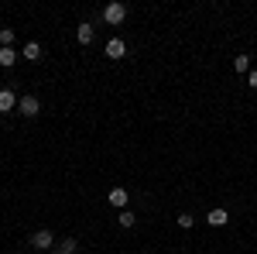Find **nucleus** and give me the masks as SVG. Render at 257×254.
Returning a JSON list of instances; mask_svg holds the SVG:
<instances>
[{"label":"nucleus","mask_w":257,"mask_h":254,"mask_svg":"<svg viewBox=\"0 0 257 254\" xmlns=\"http://www.w3.org/2000/svg\"><path fill=\"white\" fill-rule=\"evenodd\" d=\"M103 21H106L110 28H120V24L127 21V4H120V0L106 4V7H103Z\"/></svg>","instance_id":"1"},{"label":"nucleus","mask_w":257,"mask_h":254,"mask_svg":"<svg viewBox=\"0 0 257 254\" xmlns=\"http://www.w3.org/2000/svg\"><path fill=\"white\" fill-rule=\"evenodd\" d=\"M18 114H21V117H38V114H41V100L38 97H21Z\"/></svg>","instance_id":"2"},{"label":"nucleus","mask_w":257,"mask_h":254,"mask_svg":"<svg viewBox=\"0 0 257 254\" xmlns=\"http://www.w3.org/2000/svg\"><path fill=\"white\" fill-rule=\"evenodd\" d=\"M52 244H55V234H52V230H35V234H31V247H35V251H48Z\"/></svg>","instance_id":"3"},{"label":"nucleus","mask_w":257,"mask_h":254,"mask_svg":"<svg viewBox=\"0 0 257 254\" xmlns=\"http://www.w3.org/2000/svg\"><path fill=\"white\" fill-rule=\"evenodd\" d=\"M21 97L14 90H0V114H11V110H18Z\"/></svg>","instance_id":"4"},{"label":"nucleus","mask_w":257,"mask_h":254,"mask_svg":"<svg viewBox=\"0 0 257 254\" xmlns=\"http://www.w3.org/2000/svg\"><path fill=\"white\" fill-rule=\"evenodd\" d=\"M93 38H96V28H93L89 21H82L79 28H76V41H79V45H93Z\"/></svg>","instance_id":"5"},{"label":"nucleus","mask_w":257,"mask_h":254,"mask_svg":"<svg viewBox=\"0 0 257 254\" xmlns=\"http://www.w3.org/2000/svg\"><path fill=\"white\" fill-rule=\"evenodd\" d=\"M123 55H127V45H123V41H120V38H110V41H106V59L120 62V59H123Z\"/></svg>","instance_id":"6"},{"label":"nucleus","mask_w":257,"mask_h":254,"mask_svg":"<svg viewBox=\"0 0 257 254\" xmlns=\"http://www.w3.org/2000/svg\"><path fill=\"white\" fill-rule=\"evenodd\" d=\"M206 223H209V227H226V223H230V213H226L223 206H216V210H209Z\"/></svg>","instance_id":"7"},{"label":"nucleus","mask_w":257,"mask_h":254,"mask_svg":"<svg viewBox=\"0 0 257 254\" xmlns=\"http://www.w3.org/2000/svg\"><path fill=\"white\" fill-rule=\"evenodd\" d=\"M21 59H28V62H41V59H45V52H41L38 41H28V45H24V52H21Z\"/></svg>","instance_id":"8"},{"label":"nucleus","mask_w":257,"mask_h":254,"mask_svg":"<svg viewBox=\"0 0 257 254\" xmlns=\"http://www.w3.org/2000/svg\"><path fill=\"white\" fill-rule=\"evenodd\" d=\"M106 199H110V206H117V210H123V206H127V189H110V193H106Z\"/></svg>","instance_id":"9"},{"label":"nucleus","mask_w":257,"mask_h":254,"mask_svg":"<svg viewBox=\"0 0 257 254\" xmlns=\"http://www.w3.org/2000/svg\"><path fill=\"white\" fill-rule=\"evenodd\" d=\"M18 52H14V48H0V65H4V69H14V65H18Z\"/></svg>","instance_id":"10"},{"label":"nucleus","mask_w":257,"mask_h":254,"mask_svg":"<svg viewBox=\"0 0 257 254\" xmlns=\"http://www.w3.org/2000/svg\"><path fill=\"white\" fill-rule=\"evenodd\" d=\"M55 251H59V254H76V251H79V240H76V237H65Z\"/></svg>","instance_id":"11"},{"label":"nucleus","mask_w":257,"mask_h":254,"mask_svg":"<svg viewBox=\"0 0 257 254\" xmlns=\"http://www.w3.org/2000/svg\"><path fill=\"white\" fill-rule=\"evenodd\" d=\"M0 48H14V28H0Z\"/></svg>","instance_id":"12"},{"label":"nucleus","mask_w":257,"mask_h":254,"mask_svg":"<svg viewBox=\"0 0 257 254\" xmlns=\"http://www.w3.org/2000/svg\"><path fill=\"white\" fill-rule=\"evenodd\" d=\"M134 223H138V216L131 213V210H120V227H123V230H131Z\"/></svg>","instance_id":"13"},{"label":"nucleus","mask_w":257,"mask_h":254,"mask_svg":"<svg viewBox=\"0 0 257 254\" xmlns=\"http://www.w3.org/2000/svg\"><path fill=\"white\" fill-rule=\"evenodd\" d=\"M233 69H237V72H250V55H237V59H233Z\"/></svg>","instance_id":"14"},{"label":"nucleus","mask_w":257,"mask_h":254,"mask_svg":"<svg viewBox=\"0 0 257 254\" xmlns=\"http://www.w3.org/2000/svg\"><path fill=\"white\" fill-rule=\"evenodd\" d=\"M178 227H182V230H192V227H196V216H192V213H182V216H178Z\"/></svg>","instance_id":"15"},{"label":"nucleus","mask_w":257,"mask_h":254,"mask_svg":"<svg viewBox=\"0 0 257 254\" xmlns=\"http://www.w3.org/2000/svg\"><path fill=\"white\" fill-rule=\"evenodd\" d=\"M247 86H250V90H257V69H250V72H247Z\"/></svg>","instance_id":"16"},{"label":"nucleus","mask_w":257,"mask_h":254,"mask_svg":"<svg viewBox=\"0 0 257 254\" xmlns=\"http://www.w3.org/2000/svg\"><path fill=\"white\" fill-rule=\"evenodd\" d=\"M45 254H59V251H45Z\"/></svg>","instance_id":"17"}]
</instances>
